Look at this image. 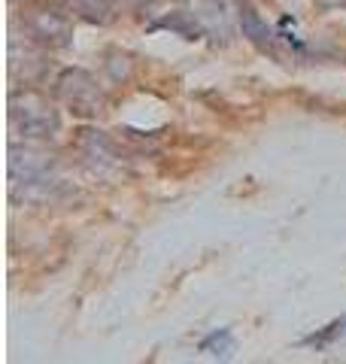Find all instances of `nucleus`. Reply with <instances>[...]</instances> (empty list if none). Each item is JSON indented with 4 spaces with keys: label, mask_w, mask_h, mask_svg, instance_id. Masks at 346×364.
<instances>
[{
    "label": "nucleus",
    "mask_w": 346,
    "mask_h": 364,
    "mask_svg": "<svg viewBox=\"0 0 346 364\" xmlns=\"http://www.w3.org/2000/svg\"><path fill=\"white\" fill-rule=\"evenodd\" d=\"M192 13L194 18L201 21L204 28V37H213L216 43H228L231 40V16L222 0H194L192 4Z\"/></svg>",
    "instance_id": "1a4fd4ad"
},
{
    "label": "nucleus",
    "mask_w": 346,
    "mask_h": 364,
    "mask_svg": "<svg viewBox=\"0 0 346 364\" xmlns=\"http://www.w3.org/2000/svg\"><path fill=\"white\" fill-rule=\"evenodd\" d=\"M21 28L43 49H64L73 43V21L67 9L58 6H28L21 9Z\"/></svg>",
    "instance_id": "7ed1b4c3"
},
{
    "label": "nucleus",
    "mask_w": 346,
    "mask_h": 364,
    "mask_svg": "<svg viewBox=\"0 0 346 364\" xmlns=\"http://www.w3.org/2000/svg\"><path fill=\"white\" fill-rule=\"evenodd\" d=\"M346 334V316L343 318H334V322H328L325 328H319V331H313L310 337H304L301 343L304 346H313V349H325V346H331L337 337H343Z\"/></svg>",
    "instance_id": "f8f14e48"
},
{
    "label": "nucleus",
    "mask_w": 346,
    "mask_h": 364,
    "mask_svg": "<svg viewBox=\"0 0 346 364\" xmlns=\"http://www.w3.org/2000/svg\"><path fill=\"white\" fill-rule=\"evenodd\" d=\"M43 143L46 140H13L9 143V158H6L9 182L37 179V176L55 173L58 170V155Z\"/></svg>",
    "instance_id": "20e7f679"
},
{
    "label": "nucleus",
    "mask_w": 346,
    "mask_h": 364,
    "mask_svg": "<svg viewBox=\"0 0 346 364\" xmlns=\"http://www.w3.org/2000/svg\"><path fill=\"white\" fill-rule=\"evenodd\" d=\"M9 128L21 140H52L61 131V112L37 88L9 91Z\"/></svg>",
    "instance_id": "f257e3e1"
},
{
    "label": "nucleus",
    "mask_w": 346,
    "mask_h": 364,
    "mask_svg": "<svg viewBox=\"0 0 346 364\" xmlns=\"http://www.w3.org/2000/svg\"><path fill=\"white\" fill-rule=\"evenodd\" d=\"M9 195L13 200L21 203H33V207H49V203H61L73 195L70 186H64L55 173L49 176H37V179H21V182H9Z\"/></svg>",
    "instance_id": "39448f33"
},
{
    "label": "nucleus",
    "mask_w": 346,
    "mask_h": 364,
    "mask_svg": "<svg viewBox=\"0 0 346 364\" xmlns=\"http://www.w3.org/2000/svg\"><path fill=\"white\" fill-rule=\"evenodd\" d=\"M43 58H46L43 46L33 43L31 37H25V46L19 43V37H13V43H9V73L21 79L25 85H33L43 79V73H46Z\"/></svg>",
    "instance_id": "423d86ee"
},
{
    "label": "nucleus",
    "mask_w": 346,
    "mask_h": 364,
    "mask_svg": "<svg viewBox=\"0 0 346 364\" xmlns=\"http://www.w3.org/2000/svg\"><path fill=\"white\" fill-rule=\"evenodd\" d=\"M319 6H337V9H346V0H313Z\"/></svg>",
    "instance_id": "4468645a"
},
{
    "label": "nucleus",
    "mask_w": 346,
    "mask_h": 364,
    "mask_svg": "<svg viewBox=\"0 0 346 364\" xmlns=\"http://www.w3.org/2000/svg\"><path fill=\"white\" fill-rule=\"evenodd\" d=\"M149 31H173V33H179L182 40H201L204 37V28H201V21L194 18L192 9H173V13L152 21Z\"/></svg>",
    "instance_id": "9b49d317"
},
{
    "label": "nucleus",
    "mask_w": 346,
    "mask_h": 364,
    "mask_svg": "<svg viewBox=\"0 0 346 364\" xmlns=\"http://www.w3.org/2000/svg\"><path fill=\"white\" fill-rule=\"evenodd\" d=\"M237 21H240V31H243V37L252 46H256V49L273 52V46H276V40H280V33H276L268 25V18L258 13L252 0H237Z\"/></svg>",
    "instance_id": "6e6552de"
},
{
    "label": "nucleus",
    "mask_w": 346,
    "mask_h": 364,
    "mask_svg": "<svg viewBox=\"0 0 346 364\" xmlns=\"http://www.w3.org/2000/svg\"><path fill=\"white\" fill-rule=\"evenodd\" d=\"M55 97L79 119H98L107 109V88L83 67H67L58 73Z\"/></svg>",
    "instance_id": "f03ea898"
},
{
    "label": "nucleus",
    "mask_w": 346,
    "mask_h": 364,
    "mask_svg": "<svg viewBox=\"0 0 346 364\" xmlns=\"http://www.w3.org/2000/svg\"><path fill=\"white\" fill-rule=\"evenodd\" d=\"M198 349L206 352V355H216V358L222 355V358H228V355H231V349H234V337H231L228 328H222V331L206 334L201 343H198Z\"/></svg>",
    "instance_id": "ddd939ff"
},
{
    "label": "nucleus",
    "mask_w": 346,
    "mask_h": 364,
    "mask_svg": "<svg viewBox=\"0 0 346 364\" xmlns=\"http://www.w3.org/2000/svg\"><path fill=\"white\" fill-rule=\"evenodd\" d=\"M76 152L85 158V161L95 167V170H110V167H119V146H115L112 140L103 131L98 128H83L76 131Z\"/></svg>",
    "instance_id": "0eeeda50"
},
{
    "label": "nucleus",
    "mask_w": 346,
    "mask_h": 364,
    "mask_svg": "<svg viewBox=\"0 0 346 364\" xmlns=\"http://www.w3.org/2000/svg\"><path fill=\"white\" fill-rule=\"evenodd\" d=\"M61 6L73 18H83L98 28H107L119 18V0H61Z\"/></svg>",
    "instance_id": "9d476101"
}]
</instances>
